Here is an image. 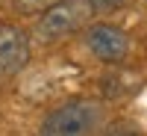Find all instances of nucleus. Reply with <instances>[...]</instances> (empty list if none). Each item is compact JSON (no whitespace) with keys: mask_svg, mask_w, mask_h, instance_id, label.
Segmentation results:
<instances>
[{"mask_svg":"<svg viewBox=\"0 0 147 136\" xmlns=\"http://www.w3.org/2000/svg\"><path fill=\"white\" fill-rule=\"evenodd\" d=\"M103 124V107L97 101H68L41 121L44 136H85Z\"/></svg>","mask_w":147,"mask_h":136,"instance_id":"obj_1","label":"nucleus"},{"mask_svg":"<svg viewBox=\"0 0 147 136\" xmlns=\"http://www.w3.org/2000/svg\"><path fill=\"white\" fill-rule=\"evenodd\" d=\"M88 15H91V9L85 6V0H56L35 21V36H38L41 44H56L68 36H74L77 30H82Z\"/></svg>","mask_w":147,"mask_h":136,"instance_id":"obj_2","label":"nucleus"},{"mask_svg":"<svg viewBox=\"0 0 147 136\" xmlns=\"http://www.w3.org/2000/svg\"><path fill=\"white\" fill-rule=\"evenodd\" d=\"M85 44H88V51L100 62H109V65L124 62L127 53H129V39L118 27H112V24H94V27H88Z\"/></svg>","mask_w":147,"mask_h":136,"instance_id":"obj_3","label":"nucleus"},{"mask_svg":"<svg viewBox=\"0 0 147 136\" xmlns=\"http://www.w3.org/2000/svg\"><path fill=\"white\" fill-rule=\"evenodd\" d=\"M30 62V36L18 24H0V74L15 77Z\"/></svg>","mask_w":147,"mask_h":136,"instance_id":"obj_4","label":"nucleus"},{"mask_svg":"<svg viewBox=\"0 0 147 136\" xmlns=\"http://www.w3.org/2000/svg\"><path fill=\"white\" fill-rule=\"evenodd\" d=\"M56 0H12V6H15L21 15H38L44 12L47 6H53Z\"/></svg>","mask_w":147,"mask_h":136,"instance_id":"obj_5","label":"nucleus"},{"mask_svg":"<svg viewBox=\"0 0 147 136\" xmlns=\"http://www.w3.org/2000/svg\"><path fill=\"white\" fill-rule=\"evenodd\" d=\"M85 6L94 9V12H115L124 6V0H85Z\"/></svg>","mask_w":147,"mask_h":136,"instance_id":"obj_6","label":"nucleus"}]
</instances>
